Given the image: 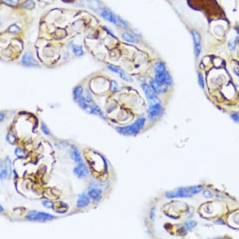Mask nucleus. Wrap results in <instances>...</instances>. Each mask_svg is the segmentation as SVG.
Masks as SVG:
<instances>
[{"mask_svg": "<svg viewBox=\"0 0 239 239\" xmlns=\"http://www.w3.org/2000/svg\"><path fill=\"white\" fill-rule=\"evenodd\" d=\"M86 158L90 168L98 173H102L107 171V165L103 156L95 151H90L86 155Z\"/></svg>", "mask_w": 239, "mask_h": 239, "instance_id": "obj_1", "label": "nucleus"}, {"mask_svg": "<svg viewBox=\"0 0 239 239\" xmlns=\"http://www.w3.org/2000/svg\"><path fill=\"white\" fill-rule=\"evenodd\" d=\"M145 123V118L142 117L138 118L135 123L127 127H117V130L119 134L123 135H135L138 134L140 130L143 127Z\"/></svg>", "mask_w": 239, "mask_h": 239, "instance_id": "obj_2", "label": "nucleus"}, {"mask_svg": "<svg viewBox=\"0 0 239 239\" xmlns=\"http://www.w3.org/2000/svg\"><path fill=\"white\" fill-rule=\"evenodd\" d=\"M202 186H192L190 187L180 188L175 192H169L166 193L167 198L174 197H190L193 194L200 192L202 190Z\"/></svg>", "mask_w": 239, "mask_h": 239, "instance_id": "obj_3", "label": "nucleus"}, {"mask_svg": "<svg viewBox=\"0 0 239 239\" xmlns=\"http://www.w3.org/2000/svg\"><path fill=\"white\" fill-rule=\"evenodd\" d=\"M101 16H102V18L107 20V21L113 23L118 26L122 27V28H125L127 26V24L124 20H123L120 17L115 15L113 13L107 8H105L102 10L101 12Z\"/></svg>", "mask_w": 239, "mask_h": 239, "instance_id": "obj_4", "label": "nucleus"}, {"mask_svg": "<svg viewBox=\"0 0 239 239\" xmlns=\"http://www.w3.org/2000/svg\"><path fill=\"white\" fill-rule=\"evenodd\" d=\"M26 218L27 220L30 221H37L41 222H44L55 219L56 217L50 213L33 210L31 211L27 215Z\"/></svg>", "mask_w": 239, "mask_h": 239, "instance_id": "obj_5", "label": "nucleus"}, {"mask_svg": "<svg viewBox=\"0 0 239 239\" xmlns=\"http://www.w3.org/2000/svg\"><path fill=\"white\" fill-rule=\"evenodd\" d=\"M73 173L78 178L82 179L88 175L89 170L84 163L81 162L78 163V165L76 167H75V169H73Z\"/></svg>", "mask_w": 239, "mask_h": 239, "instance_id": "obj_6", "label": "nucleus"}, {"mask_svg": "<svg viewBox=\"0 0 239 239\" xmlns=\"http://www.w3.org/2000/svg\"><path fill=\"white\" fill-rule=\"evenodd\" d=\"M11 162L8 156L6 157L4 162V168L1 169V179L3 180L11 175Z\"/></svg>", "mask_w": 239, "mask_h": 239, "instance_id": "obj_7", "label": "nucleus"}, {"mask_svg": "<svg viewBox=\"0 0 239 239\" xmlns=\"http://www.w3.org/2000/svg\"><path fill=\"white\" fill-rule=\"evenodd\" d=\"M192 35L193 37L195 53L197 56H199L201 52V38L199 33L196 30H193L192 32Z\"/></svg>", "mask_w": 239, "mask_h": 239, "instance_id": "obj_8", "label": "nucleus"}, {"mask_svg": "<svg viewBox=\"0 0 239 239\" xmlns=\"http://www.w3.org/2000/svg\"><path fill=\"white\" fill-rule=\"evenodd\" d=\"M155 80L160 83L165 84L166 85L171 84L172 81V79L169 73L166 72V71L160 73H157L155 77Z\"/></svg>", "mask_w": 239, "mask_h": 239, "instance_id": "obj_9", "label": "nucleus"}, {"mask_svg": "<svg viewBox=\"0 0 239 239\" xmlns=\"http://www.w3.org/2000/svg\"><path fill=\"white\" fill-rule=\"evenodd\" d=\"M150 86L152 88L155 93H163L167 90V85L162 83H160L158 81L155 80H152L150 81Z\"/></svg>", "mask_w": 239, "mask_h": 239, "instance_id": "obj_10", "label": "nucleus"}, {"mask_svg": "<svg viewBox=\"0 0 239 239\" xmlns=\"http://www.w3.org/2000/svg\"><path fill=\"white\" fill-rule=\"evenodd\" d=\"M22 63L26 66H37L38 65L35 59L29 53H25L22 57Z\"/></svg>", "mask_w": 239, "mask_h": 239, "instance_id": "obj_11", "label": "nucleus"}, {"mask_svg": "<svg viewBox=\"0 0 239 239\" xmlns=\"http://www.w3.org/2000/svg\"><path fill=\"white\" fill-rule=\"evenodd\" d=\"M161 110L162 107L160 103L156 104H150L148 110L150 118L152 119L154 118L156 116H158L160 111H161Z\"/></svg>", "mask_w": 239, "mask_h": 239, "instance_id": "obj_12", "label": "nucleus"}, {"mask_svg": "<svg viewBox=\"0 0 239 239\" xmlns=\"http://www.w3.org/2000/svg\"><path fill=\"white\" fill-rule=\"evenodd\" d=\"M70 154H71V156L72 157V158L76 162L78 163L83 162L82 158H81L79 150H78V148L75 146H73V145L71 146Z\"/></svg>", "mask_w": 239, "mask_h": 239, "instance_id": "obj_13", "label": "nucleus"}, {"mask_svg": "<svg viewBox=\"0 0 239 239\" xmlns=\"http://www.w3.org/2000/svg\"><path fill=\"white\" fill-rule=\"evenodd\" d=\"M90 202V198L85 195V194H82L80 195L79 199L77 200V207L78 208H83L87 206Z\"/></svg>", "mask_w": 239, "mask_h": 239, "instance_id": "obj_14", "label": "nucleus"}, {"mask_svg": "<svg viewBox=\"0 0 239 239\" xmlns=\"http://www.w3.org/2000/svg\"><path fill=\"white\" fill-rule=\"evenodd\" d=\"M142 88L148 100H150V99L155 97V91H153L152 88L150 87L146 83H143L142 85Z\"/></svg>", "mask_w": 239, "mask_h": 239, "instance_id": "obj_15", "label": "nucleus"}, {"mask_svg": "<svg viewBox=\"0 0 239 239\" xmlns=\"http://www.w3.org/2000/svg\"><path fill=\"white\" fill-rule=\"evenodd\" d=\"M101 190L93 188L90 189L88 192V195L90 198L94 200H98L101 198Z\"/></svg>", "mask_w": 239, "mask_h": 239, "instance_id": "obj_16", "label": "nucleus"}, {"mask_svg": "<svg viewBox=\"0 0 239 239\" xmlns=\"http://www.w3.org/2000/svg\"><path fill=\"white\" fill-rule=\"evenodd\" d=\"M58 205H54L55 207L54 208V209L56 210V211L58 213H64L65 212V211H67L68 209V207L67 206V205H66L64 203L62 202H58Z\"/></svg>", "mask_w": 239, "mask_h": 239, "instance_id": "obj_17", "label": "nucleus"}, {"mask_svg": "<svg viewBox=\"0 0 239 239\" xmlns=\"http://www.w3.org/2000/svg\"><path fill=\"white\" fill-rule=\"evenodd\" d=\"M154 70L156 73H160L165 71V65L162 62H158L154 65Z\"/></svg>", "mask_w": 239, "mask_h": 239, "instance_id": "obj_18", "label": "nucleus"}, {"mask_svg": "<svg viewBox=\"0 0 239 239\" xmlns=\"http://www.w3.org/2000/svg\"><path fill=\"white\" fill-rule=\"evenodd\" d=\"M122 36L123 37V38L125 39L126 41H127V42H131V43H135L138 42L137 39H136L134 36L130 35V34L123 33Z\"/></svg>", "mask_w": 239, "mask_h": 239, "instance_id": "obj_19", "label": "nucleus"}, {"mask_svg": "<svg viewBox=\"0 0 239 239\" xmlns=\"http://www.w3.org/2000/svg\"><path fill=\"white\" fill-rule=\"evenodd\" d=\"M83 93V88L79 86L76 87L74 89L73 91V94H74V97L76 100H77L78 98L81 97V95Z\"/></svg>", "mask_w": 239, "mask_h": 239, "instance_id": "obj_20", "label": "nucleus"}, {"mask_svg": "<svg viewBox=\"0 0 239 239\" xmlns=\"http://www.w3.org/2000/svg\"><path fill=\"white\" fill-rule=\"evenodd\" d=\"M35 3L32 0H26L25 2L23 3V7L28 9H32L35 8Z\"/></svg>", "mask_w": 239, "mask_h": 239, "instance_id": "obj_21", "label": "nucleus"}, {"mask_svg": "<svg viewBox=\"0 0 239 239\" xmlns=\"http://www.w3.org/2000/svg\"><path fill=\"white\" fill-rule=\"evenodd\" d=\"M73 52L77 56H82L83 54V51L82 47L80 46L74 45L73 46Z\"/></svg>", "mask_w": 239, "mask_h": 239, "instance_id": "obj_22", "label": "nucleus"}, {"mask_svg": "<svg viewBox=\"0 0 239 239\" xmlns=\"http://www.w3.org/2000/svg\"><path fill=\"white\" fill-rule=\"evenodd\" d=\"M16 136L11 133H8L6 135V140L11 145H14L16 142Z\"/></svg>", "mask_w": 239, "mask_h": 239, "instance_id": "obj_23", "label": "nucleus"}, {"mask_svg": "<svg viewBox=\"0 0 239 239\" xmlns=\"http://www.w3.org/2000/svg\"><path fill=\"white\" fill-rule=\"evenodd\" d=\"M118 74H119V75H120V77L123 80H125V81H132V78L130 77V76H128V75H127V74H126L124 71H122L121 69L120 70V71H119V72H118Z\"/></svg>", "mask_w": 239, "mask_h": 239, "instance_id": "obj_24", "label": "nucleus"}, {"mask_svg": "<svg viewBox=\"0 0 239 239\" xmlns=\"http://www.w3.org/2000/svg\"><path fill=\"white\" fill-rule=\"evenodd\" d=\"M15 155L18 157V158H24L25 156V152L24 151V150L20 148H16L15 151Z\"/></svg>", "mask_w": 239, "mask_h": 239, "instance_id": "obj_25", "label": "nucleus"}, {"mask_svg": "<svg viewBox=\"0 0 239 239\" xmlns=\"http://www.w3.org/2000/svg\"><path fill=\"white\" fill-rule=\"evenodd\" d=\"M185 225L188 230H192L193 228H194L197 225V222L195 221L190 220L185 222Z\"/></svg>", "mask_w": 239, "mask_h": 239, "instance_id": "obj_26", "label": "nucleus"}, {"mask_svg": "<svg viewBox=\"0 0 239 239\" xmlns=\"http://www.w3.org/2000/svg\"><path fill=\"white\" fill-rule=\"evenodd\" d=\"M19 31V27L16 25H12L9 27L8 32L11 33H16Z\"/></svg>", "mask_w": 239, "mask_h": 239, "instance_id": "obj_27", "label": "nucleus"}, {"mask_svg": "<svg viewBox=\"0 0 239 239\" xmlns=\"http://www.w3.org/2000/svg\"><path fill=\"white\" fill-rule=\"evenodd\" d=\"M43 206L48 208V209H51V208H53L54 206V204L52 202V201H50V200H44L42 202Z\"/></svg>", "mask_w": 239, "mask_h": 239, "instance_id": "obj_28", "label": "nucleus"}, {"mask_svg": "<svg viewBox=\"0 0 239 239\" xmlns=\"http://www.w3.org/2000/svg\"><path fill=\"white\" fill-rule=\"evenodd\" d=\"M42 130L46 135H48L50 134V132H49L48 128H47V127L45 125V124H43V123H42Z\"/></svg>", "mask_w": 239, "mask_h": 239, "instance_id": "obj_29", "label": "nucleus"}, {"mask_svg": "<svg viewBox=\"0 0 239 239\" xmlns=\"http://www.w3.org/2000/svg\"><path fill=\"white\" fill-rule=\"evenodd\" d=\"M199 83L200 85V86L202 87V88H204V81H203V78L202 75L201 74H199Z\"/></svg>", "mask_w": 239, "mask_h": 239, "instance_id": "obj_30", "label": "nucleus"}, {"mask_svg": "<svg viewBox=\"0 0 239 239\" xmlns=\"http://www.w3.org/2000/svg\"><path fill=\"white\" fill-rule=\"evenodd\" d=\"M108 68L109 69H110L111 71H113V72L117 73H118L120 70V69L119 68H118V67H116V66H113V65H108Z\"/></svg>", "mask_w": 239, "mask_h": 239, "instance_id": "obj_31", "label": "nucleus"}, {"mask_svg": "<svg viewBox=\"0 0 239 239\" xmlns=\"http://www.w3.org/2000/svg\"><path fill=\"white\" fill-rule=\"evenodd\" d=\"M236 43H237V40L231 41V42L228 43V46H229V48L231 50H234L235 48V45H236Z\"/></svg>", "mask_w": 239, "mask_h": 239, "instance_id": "obj_32", "label": "nucleus"}, {"mask_svg": "<svg viewBox=\"0 0 239 239\" xmlns=\"http://www.w3.org/2000/svg\"><path fill=\"white\" fill-rule=\"evenodd\" d=\"M111 90H112V91H115L117 90V89H118V86H117V83H116L115 81H111Z\"/></svg>", "mask_w": 239, "mask_h": 239, "instance_id": "obj_33", "label": "nucleus"}, {"mask_svg": "<svg viewBox=\"0 0 239 239\" xmlns=\"http://www.w3.org/2000/svg\"><path fill=\"white\" fill-rule=\"evenodd\" d=\"M232 118L233 119V120L236 122L237 123H239V115L236 113H234L231 115Z\"/></svg>", "mask_w": 239, "mask_h": 239, "instance_id": "obj_34", "label": "nucleus"}, {"mask_svg": "<svg viewBox=\"0 0 239 239\" xmlns=\"http://www.w3.org/2000/svg\"><path fill=\"white\" fill-rule=\"evenodd\" d=\"M203 196L207 198L211 197H212V193H211V192L209 190H205L203 192Z\"/></svg>", "mask_w": 239, "mask_h": 239, "instance_id": "obj_35", "label": "nucleus"}, {"mask_svg": "<svg viewBox=\"0 0 239 239\" xmlns=\"http://www.w3.org/2000/svg\"><path fill=\"white\" fill-rule=\"evenodd\" d=\"M5 118V115L3 113H1V121L2 122L3 120Z\"/></svg>", "mask_w": 239, "mask_h": 239, "instance_id": "obj_36", "label": "nucleus"}, {"mask_svg": "<svg viewBox=\"0 0 239 239\" xmlns=\"http://www.w3.org/2000/svg\"><path fill=\"white\" fill-rule=\"evenodd\" d=\"M64 2H66V3H71V2H73L75 0H62Z\"/></svg>", "mask_w": 239, "mask_h": 239, "instance_id": "obj_37", "label": "nucleus"}, {"mask_svg": "<svg viewBox=\"0 0 239 239\" xmlns=\"http://www.w3.org/2000/svg\"><path fill=\"white\" fill-rule=\"evenodd\" d=\"M0 208H1V211H3V207H2V205H0Z\"/></svg>", "mask_w": 239, "mask_h": 239, "instance_id": "obj_38", "label": "nucleus"}]
</instances>
